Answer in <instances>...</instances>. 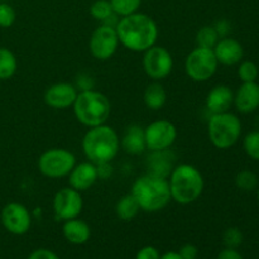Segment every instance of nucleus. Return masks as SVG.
Returning a JSON list of instances; mask_svg holds the SVG:
<instances>
[{
	"mask_svg": "<svg viewBox=\"0 0 259 259\" xmlns=\"http://www.w3.org/2000/svg\"><path fill=\"white\" fill-rule=\"evenodd\" d=\"M119 42L133 52H144L157 43L159 29L157 23L143 13L123 17L115 25Z\"/></svg>",
	"mask_w": 259,
	"mask_h": 259,
	"instance_id": "nucleus-1",
	"label": "nucleus"
},
{
	"mask_svg": "<svg viewBox=\"0 0 259 259\" xmlns=\"http://www.w3.org/2000/svg\"><path fill=\"white\" fill-rule=\"evenodd\" d=\"M131 194L138 202L142 211L158 212L172 201L167 177L147 174L136 179L132 185Z\"/></svg>",
	"mask_w": 259,
	"mask_h": 259,
	"instance_id": "nucleus-2",
	"label": "nucleus"
},
{
	"mask_svg": "<svg viewBox=\"0 0 259 259\" xmlns=\"http://www.w3.org/2000/svg\"><path fill=\"white\" fill-rule=\"evenodd\" d=\"M82 152L88 161L94 164L110 163L118 156L120 149V138L115 129L110 125L89 128L82 138Z\"/></svg>",
	"mask_w": 259,
	"mask_h": 259,
	"instance_id": "nucleus-3",
	"label": "nucleus"
},
{
	"mask_svg": "<svg viewBox=\"0 0 259 259\" xmlns=\"http://www.w3.org/2000/svg\"><path fill=\"white\" fill-rule=\"evenodd\" d=\"M169 191L172 201L180 205H190L201 197L205 180L200 169L192 164L182 163L169 172Z\"/></svg>",
	"mask_w": 259,
	"mask_h": 259,
	"instance_id": "nucleus-4",
	"label": "nucleus"
},
{
	"mask_svg": "<svg viewBox=\"0 0 259 259\" xmlns=\"http://www.w3.org/2000/svg\"><path fill=\"white\" fill-rule=\"evenodd\" d=\"M72 109L78 123L88 128H94L106 124L111 114V103L105 94L94 89H86L78 91Z\"/></svg>",
	"mask_w": 259,
	"mask_h": 259,
	"instance_id": "nucleus-5",
	"label": "nucleus"
},
{
	"mask_svg": "<svg viewBox=\"0 0 259 259\" xmlns=\"http://www.w3.org/2000/svg\"><path fill=\"white\" fill-rule=\"evenodd\" d=\"M207 134L214 147L228 149L234 146L242 136V121L235 114H211L207 123Z\"/></svg>",
	"mask_w": 259,
	"mask_h": 259,
	"instance_id": "nucleus-6",
	"label": "nucleus"
},
{
	"mask_svg": "<svg viewBox=\"0 0 259 259\" xmlns=\"http://www.w3.org/2000/svg\"><path fill=\"white\" fill-rule=\"evenodd\" d=\"M219 62L212 48L196 46L185 60V72L195 82L209 81L217 73Z\"/></svg>",
	"mask_w": 259,
	"mask_h": 259,
	"instance_id": "nucleus-7",
	"label": "nucleus"
},
{
	"mask_svg": "<svg viewBox=\"0 0 259 259\" xmlns=\"http://www.w3.org/2000/svg\"><path fill=\"white\" fill-rule=\"evenodd\" d=\"M37 166L43 176L61 179L68 176L76 166V157L66 148H50L40 154Z\"/></svg>",
	"mask_w": 259,
	"mask_h": 259,
	"instance_id": "nucleus-8",
	"label": "nucleus"
},
{
	"mask_svg": "<svg viewBox=\"0 0 259 259\" xmlns=\"http://www.w3.org/2000/svg\"><path fill=\"white\" fill-rule=\"evenodd\" d=\"M143 70L146 75L153 81H162L171 75L174 70V57L166 47L154 45L144 51Z\"/></svg>",
	"mask_w": 259,
	"mask_h": 259,
	"instance_id": "nucleus-9",
	"label": "nucleus"
},
{
	"mask_svg": "<svg viewBox=\"0 0 259 259\" xmlns=\"http://www.w3.org/2000/svg\"><path fill=\"white\" fill-rule=\"evenodd\" d=\"M119 37L114 25L105 24L96 28L89 39V50L91 56L98 61H108L118 51Z\"/></svg>",
	"mask_w": 259,
	"mask_h": 259,
	"instance_id": "nucleus-10",
	"label": "nucleus"
},
{
	"mask_svg": "<svg viewBox=\"0 0 259 259\" xmlns=\"http://www.w3.org/2000/svg\"><path fill=\"white\" fill-rule=\"evenodd\" d=\"M146 147L151 152L168 151L177 139V128L166 119L152 121L144 128Z\"/></svg>",
	"mask_w": 259,
	"mask_h": 259,
	"instance_id": "nucleus-11",
	"label": "nucleus"
},
{
	"mask_svg": "<svg viewBox=\"0 0 259 259\" xmlns=\"http://www.w3.org/2000/svg\"><path fill=\"white\" fill-rule=\"evenodd\" d=\"M53 212L60 220H70L80 217L83 209L82 195L72 187H62L53 196Z\"/></svg>",
	"mask_w": 259,
	"mask_h": 259,
	"instance_id": "nucleus-12",
	"label": "nucleus"
},
{
	"mask_svg": "<svg viewBox=\"0 0 259 259\" xmlns=\"http://www.w3.org/2000/svg\"><path fill=\"white\" fill-rule=\"evenodd\" d=\"M0 222L10 234L24 235L32 227V214L25 205L13 201L2 209Z\"/></svg>",
	"mask_w": 259,
	"mask_h": 259,
	"instance_id": "nucleus-13",
	"label": "nucleus"
},
{
	"mask_svg": "<svg viewBox=\"0 0 259 259\" xmlns=\"http://www.w3.org/2000/svg\"><path fill=\"white\" fill-rule=\"evenodd\" d=\"M78 89L70 82H57L46 89L43 100L52 109L63 110L73 105L77 98Z\"/></svg>",
	"mask_w": 259,
	"mask_h": 259,
	"instance_id": "nucleus-14",
	"label": "nucleus"
},
{
	"mask_svg": "<svg viewBox=\"0 0 259 259\" xmlns=\"http://www.w3.org/2000/svg\"><path fill=\"white\" fill-rule=\"evenodd\" d=\"M99 180L98 167L93 162L86 161L81 163H76L72 171L68 175V184L70 187L77 190V191L83 192L86 190L91 189Z\"/></svg>",
	"mask_w": 259,
	"mask_h": 259,
	"instance_id": "nucleus-15",
	"label": "nucleus"
},
{
	"mask_svg": "<svg viewBox=\"0 0 259 259\" xmlns=\"http://www.w3.org/2000/svg\"><path fill=\"white\" fill-rule=\"evenodd\" d=\"M214 50L217 60L220 65L234 66L240 63L244 57V48L239 40L230 37H223L218 40Z\"/></svg>",
	"mask_w": 259,
	"mask_h": 259,
	"instance_id": "nucleus-16",
	"label": "nucleus"
},
{
	"mask_svg": "<svg viewBox=\"0 0 259 259\" xmlns=\"http://www.w3.org/2000/svg\"><path fill=\"white\" fill-rule=\"evenodd\" d=\"M234 105L242 114L254 113L259 108V83L243 82L234 94Z\"/></svg>",
	"mask_w": 259,
	"mask_h": 259,
	"instance_id": "nucleus-17",
	"label": "nucleus"
},
{
	"mask_svg": "<svg viewBox=\"0 0 259 259\" xmlns=\"http://www.w3.org/2000/svg\"><path fill=\"white\" fill-rule=\"evenodd\" d=\"M234 104V93L227 85H217L206 96V109L211 114L227 113Z\"/></svg>",
	"mask_w": 259,
	"mask_h": 259,
	"instance_id": "nucleus-18",
	"label": "nucleus"
},
{
	"mask_svg": "<svg viewBox=\"0 0 259 259\" xmlns=\"http://www.w3.org/2000/svg\"><path fill=\"white\" fill-rule=\"evenodd\" d=\"M62 234L68 243L75 245H82L89 242L91 237V229L85 220L80 218L66 220L62 225Z\"/></svg>",
	"mask_w": 259,
	"mask_h": 259,
	"instance_id": "nucleus-19",
	"label": "nucleus"
},
{
	"mask_svg": "<svg viewBox=\"0 0 259 259\" xmlns=\"http://www.w3.org/2000/svg\"><path fill=\"white\" fill-rule=\"evenodd\" d=\"M120 148L132 156L143 153L147 149L144 129L139 125H131L126 128L123 138L120 139Z\"/></svg>",
	"mask_w": 259,
	"mask_h": 259,
	"instance_id": "nucleus-20",
	"label": "nucleus"
},
{
	"mask_svg": "<svg viewBox=\"0 0 259 259\" xmlns=\"http://www.w3.org/2000/svg\"><path fill=\"white\" fill-rule=\"evenodd\" d=\"M143 101L146 106L151 110H159L167 103V93L163 86L158 81H153L144 90Z\"/></svg>",
	"mask_w": 259,
	"mask_h": 259,
	"instance_id": "nucleus-21",
	"label": "nucleus"
},
{
	"mask_svg": "<svg viewBox=\"0 0 259 259\" xmlns=\"http://www.w3.org/2000/svg\"><path fill=\"white\" fill-rule=\"evenodd\" d=\"M139 211H141V207H139L138 202H137V200L134 199L132 194L124 195L116 202V217L120 220H124V222H131V220H133L139 214Z\"/></svg>",
	"mask_w": 259,
	"mask_h": 259,
	"instance_id": "nucleus-22",
	"label": "nucleus"
},
{
	"mask_svg": "<svg viewBox=\"0 0 259 259\" xmlns=\"http://www.w3.org/2000/svg\"><path fill=\"white\" fill-rule=\"evenodd\" d=\"M18 60L14 52L7 47H0V82L10 80L17 73Z\"/></svg>",
	"mask_w": 259,
	"mask_h": 259,
	"instance_id": "nucleus-23",
	"label": "nucleus"
},
{
	"mask_svg": "<svg viewBox=\"0 0 259 259\" xmlns=\"http://www.w3.org/2000/svg\"><path fill=\"white\" fill-rule=\"evenodd\" d=\"M90 14L94 19L106 23L113 18L114 12L109 0H96L91 4Z\"/></svg>",
	"mask_w": 259,
	"mask_h": 259,
	"instance_id": "nucleus-24",
	"label": "nucleus"
},
{
	"mask_svg": "<svg viewBox=\"0 0 259 259\" xmlns=\"http://www.w3.org/2000/svg\"><path fill=\"white\" fill-rule=\"evenodd\" d=\"M219 39V33L217 32L215 27H210V25H205V27L200 28L196 34V45L200 46V47L214 48Z\"/></svg>",
	"mask_w": 259,
	"mask_h": 259,
	"instance_id": "nucleus-25",
	"label": "nucleus"
},
{
	"mask_svg": "<svg viewBox=\"0 0 259 259\" xmlns=\"http://www.w3.org/2000/svg\"><path fill=\"white\" fill-rule=\"evenodd\" d=\"M113 8L114 14L120 15L121 18L134 14L138 12L142 0H109Z\"/></svg>",
	"mask_w": 259,
	"mask_h": 259,
	"instance_id": "nucleus-26",
	"label": "nucleus"
},
{
	"mask_svg": "<svg viewBox=\"0 0 259 259\" xmlns=\"http://www.w3.org/2000/svg\"><path fill=\"white\" fill-rule=\"evenodd\" d=\"M235 185L243 191H253L258 186V176L249 169H243L235 176Z\"/></svg>",
	"mask_w": 259,
	"mask_h": 259,
	"instance_id": "nucleus-27",
	"label": "nucleus"
},
{
	"mask_svg": "<svg viewBox=\"0 0 259 259\" xmlns=\"http://www.w3.org/2000/svg\"><path fill=\"white\" fill-rule=\"evenodd\" d=\"M238 76L242 82H255L259 76V68L253 61H242L238 67Z\"/></svg>",
	"mask_w": 259,
	"mask_h": 259,
	"instance_id": "nucleus-28",
	"label": "nucleus"
},
{
	"mask_svg": "<svg viewBox=\"0 0 259 259\" xmlns=\"http://www.w3.org/2000/svg\"><path fill=\"white\" fill-rule=\"evenodd\" d=\"M245 153L254 161H259V131H253L245 136L243 141Z\"/></svg>",
	"mask_w": 259,
	"mask_h": 259,
	"instance_id": "nucleus-29",
	"label": "nucleus"
},
{
	"mask_svg": "<svg viewBox=\"0 0 259 259\" xmlns=\"http://www.w3.org/2000/svg\"><path fill=\"white\" fill-rule=\"evenodd\" d=\"M223 242L227 248L237 249L243 243V233L238 228H228L223 234Z\"/></svg>",
	"mask_w": 259,
	"mask_h": 259,
	"instance_id": "nucleus-30",
	"label": "nucleus"
},
{
	"mask_svg": "<svg viewBox=\"0 0 259 259\" xmlns=\"http://www.w3.org/2000/svg\"><path fill=\"white\" fill-rule=\"evenodd\" d=\"M17 13L12 5L0 3V28H10L15 23Z\"/></svg>",
	"mask_w": 259,
	"mask_h": 259,
	"instance_id": "nucleus-31",
	"label": "nucleus"
},
{
	"mask_svg": "<svg viewBox=\"0 0 259 259\" xmlns=\"http://www.w3.org/2000/svg\"><path fill=\"white\" fill-rule=\"evenodd\" d=\"M161 254H159V250L156 247H152V245H146V247L141 248L137 253L136 259H159Z\"/></svg>",
	"mask_w": 259,
	"mask_h": 259,
	"instance_id": "nucleus-32",
	"label": "nucleus"
},
{
	"mask_svg": "<svg viewBox=\"0 0 259 259\" xmlns=\"http://www.w3.org/2000/svg\"><path fill=\"white\" fill-rule=\"evenodd\" d=\"M28 259H60V257L53 250L46 249V248H39V249L33 250Z\"/></svg>",
	"mask_w": 259,
	"mask_h": 259,
	"instance_id": "nucleus-33",
	"label": "nucleus"
},
{
	"mask_svg": "<svg viewBox=\"0 0 259 259\" xmlns=\"http://www.w3.org/2000/svg\"><path fill=\"white\" fill-rule=\"evenodd\" d=\"M179 254L181 255L182 259H196L197 255H199V249H197L196 245L189 243V244L182 245Z\"/></svg>",
	"mask_w": 259,
	"mask_h": 259,
	"instance_id": "nucleus-34",
	"label": "nucleus"
},
{
	"mask_svg": "<svg viewBox=\"0 0 259 259\" xmlns=\"http://www.w3.org/2000/svg\"><path fill=\"white\" fill-rule=\"evenodd\" d=\"M217 259H243L240 253L237 249H233V248H225L224 250L218 254Z\"/></svg>",
	"mask_w": 259,
	"mask_h": 259,
	"instance_id": "nucleus-35",
	"label": "nucleus"
},
{
	"mask_svg": "<svg viewBox=\"0 0 259 259\" xmlns=\"http://www.w3.org/2000/svg\"><path fill=\"white\" fill-rule=\"evenodd\" d=\"M98 167V175H99V179H108V177L111 176V167L110 163H103V164H96Z\"/></svg>",
	"mask_w": 259,
	"mask_h": 259,
	"instance_id": "nucleus-36",
	"label": "nucleus"
},
{
	"mask_svg": "<svg viewBox=\"0 0 259 259\" xmlns=\"http://www.w3.org/2000/svg\"><path fill=\"white\" fill-rule=\"evenodd\" d=\"M159 259H182L181 255L179 254V252H167L164 254L161 255Z\"/></svg>",
	"mask_w": 259,
	"mask_h": 259,
	"instance_id": "nucleus-37",
	"label": "nucleus"
},
{
	"mask_svg": "<svg viewBox=\"0 0 259 259\" xmlns=\"http://www.w3.org/2000/svg\"><path fill=\"white\" fill-rule=\"evenodd\" d=\"M258 200H259V190H258Z\"/></svg>",
	"mask_w": 259,
	"mask_h": 259,
	"instance_id": "nucleus-38",
	"label": "nucleus"
}]
</instances>
